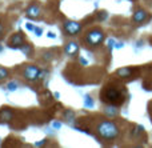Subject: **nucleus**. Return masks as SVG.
I'll return each mask as SVG.
<instances>
[{
	"label": "nucleus",
	"instance_id": "14",
	"mask_svg": "<svg viewBox=\"0 0 152 148\" xmlns=\"http://www.w3.org/2000/svg\"><path fill=\"white\" fill-rule=\"evenodd\" d=\"M105 114H107L108 116H115V115H118V109L113 106H108L107 108H105Z\"/></svg>",
	"mask_w": 152,
	"mask_h": 148
},
{
	"label": "nucleus",
	"instance_id": "1",
	"mask_svg": "<svg viewBox=\"0 0 152 148\" xmlns=\"http://www.w3.org/2000/svg\"><path fill=\"white\" fill-rule=\"evenodd\" d=\"M96 131H97V135L100 138L105 139V140H113V139L118 138L119 132H120L119 127L113 122H111V120H103L102 123H99Z\"/></svg>",
	"mask_w": 152,
	"mask_h": 148
},
{
	"label": "nucleus",
	"instance_id": "3",
	"mask_svg": "<svg viewBox=\"0 0 152 148\" xmlns=\"http://www.w3.org/2000/svg\"><path fill=\"white\" fill-rule=\"evenodd\" d=\"M39 72L40 69L37 68L36 66H27L24 68V72H23V76L26 77V80L28 82H36L39 79Z\"/></svg>",
	"mask_w": 152,
	"mask_h": 148
},
{
	"label": "nucleus",
	"instance_id": "11",
	"mask_svg": "<svg viewBox=\"0 0 152 148\" xmlns=\"http://www.w3.org/2000/svg\"><path fill=\"white\" fill-rule=\"evenodd\" d=\"M0 119L4 120V122H10L12 119V111H10V109H1L0 111Z\"/></svg>",
	"mask_w": 152,
	"mask_h": 148
},
{
	"label": "nucleus",
	"instance_id": "8",
	"mask_svg": "<svg viewBox=\"0 0 152 148\" xmlns=\"http://www.w3.org/2000/svg\"><path fill=\"white\" fill-rule=\"evenodd\" d=\"M147 17H148V13L145 12V11H143V9H139V11H136V12L134 13V16H132V20L135 21V23H143V21H145L147 20Z\"/></svg>",
	"mask_w": 152,
	"mask_h": 148
},
{
	"label": "nucleus",
	"instance_id": "4",
	"mask_svg": "<svg viewBox=\"0 0 152 148\" xmlns=\"http://www.w3.org/2000/svg\"><path fill=\"white\" fill-rule=\"evenodd\" d=\"M63 28H64V32L68 34L69 36H75V35H77L81 31V24L77 23V21H67Z\"/></svg>",
	"mask_w": 152,
	"mask_h": 148
},
{
	"label": "nucleus",
	"instance_id": "2",
	"mask_svg": "<svg viewBox=\"0 0 152 148\" xmlns=\"http://www.w3.org/2000/svg\"><path fill=\"white\" fill-rule=\"evenodd\" d=\"M104 40V34L100 29H92L86 35V42L92 47H96Z\"/></svg>",
	"mask_w": 152,
	"mask_h": 148
},
{
	"label": "nucleus",
	"instance_id": "9",
	"mask_svg": "<svg viewBox=\"0 0 152 148\" xmlns=\"http://www.w3.org/2000/svg\"><path fill=\"white\" fill-rule=\"evenodd\" d=\"M66 53L67 55H69V56H74L77 53V51H79V45H77V43H75V42H69V43H67V45H66Z\"/></svg>",
	"mask_w": 152,
	"mask_h": 148
},
{
	"label": "nucleus",
	"instance_id": "10",
	"mask_svg": "<svg viewBox=\"0 0 152 148\" xmlns=\"http://www.w3.org/2000/svg\"><path fill=\"white\" fill-rule=\"evenodd\" d=\"M116 74H118L120 77H129L131 74H132V68H129V67H124V68L118 69Z\"/></svg>",
	"mask_w": 152,
	"mask_h": 148
},
{
	"label": "nucleus",
	"instance_id": "5",
	"mask_svg": "<svg viewBox=\"0 0 152 148\" xmlns=\"http://www.w3.org/2000/svg\"><path fill=\"white\" fill-rule=\"evenodd\" d=\"M23 43H24V35L21 34V32H19V34H15L11 36L8 44H10L12 48H16V47L20 48V45L23 44Z\"/></svg>",
	"mask_w": 152,
	"mask_h": 148
},
{
	"label": "nucleus",
	"instance_id": "17",
	"mask_svg": "<svg viewBox=\"0 0 152 148\" xmlns=\"http://www.w3.org/2000/svg\"><path fill=\"white\" fill-rule=\"evenodd\" d=\"M27 28H28V29H31V31H34V26H31V24H27Z\"/></svg>",
	"mask_w": 152,
	"mask_h": 148
},
{
	"label": "nucleus",
	"instance_id": "15",
	"mask_svg": "<svg viewBox=\"0 0 152 148\" xmlns=\"http://www.w3.org/2000/svg\"><path fill=\"white\" fill-rule=\"evenodd\" d=\"M8 90H11V91L16 90V83H11V84H8Z\"/></svg>",
	"mask_w": 152,
	"mask_h": 148
},
{
	"label": "nucleus",
	"instance_id": "12",
	"mask_svg": "<svg viewBox=\"0 0 152 148\" xmlns=\"http://www.w3.org/2000/svg\"><path fill=\"white\" fill-rule=\"evenodd\" d=\"M20 51L24 53V55H31V53H32L31 44H21L20 45Z\"/></svg>",
	"mask_w": 152,
	"mask_h": 148
},
{
	"label": "nucleus",
	"instance_id": "18",
	"mask_svg": "<svg viewBox=\"0 0 152 148\" xmlns=\"http://www.w3.org/2000/svg\"><path fill=\"white\" fill-rule=\"evenodd\" d=\"M1 50H3V48H1V45H0V51H1Z\"/></svg>",
	"mask_w": 152,
	"mask_h": 148
},
{
	"label": "nucleus",
	"instance_id": "6",
	"mask_svg": "<svg viewBox=\"0 0 152 148\" xmlns=\"http://www.w3.org/2000/svg\"><path fill=\"white\" fill-rule=\"evenodd\" d=\"M42 13V9L37 4H31L28 8H27V16L31 19H37Z\"/></svg>",
	"mask_w": 152,
	"mask_h": 148
},
{
	"label": "nucleus",
	"instance_id": "16",
	"mask_svg": "<svg viewBox=\"0 0 152 148\" xmlns=\"http://www.w3.org/2000/svg\"><path fill=\"white\" fill-rule=\"evenodd\" d=\"M35 32H36V35H37V36H40V34H42V29H40V28H36V29H35Z\"/></svg>",
	"mask_w": 152,
	"mask_h": 148
},
{
	"label": "nucleus",
	"instance_id": "7",
	"mask_svg": "<svg viewBox=\"0 0 152 148\" xmlns=\"http://www.w3.org/2000/svg\"><path fill=\"white\" fill-rule=\"evenodd\" d=\"M105 98H107V100H110L111 103H115L118 99H120V93H119L118 90H115V88H108L107 91H105Z\"/></svg>",
	"mask_w": 152,
	"mask_h": 148
},
{
	"label": "nucleus",
	"instance_id": "13",
	"mask_svg": "<svg viewBox=\"0 0 152 148\" xmlns=\"http://www.w3.org/2000/svg\"><path fill=\"white\" fill-rule=\"evenodd\" d=\"M8 76H10V71L7 68H4V67H0V82L8 79Z\"/></svg>",
	"mask_w": 152,
	"mask_h": 148
}]
</instances>
